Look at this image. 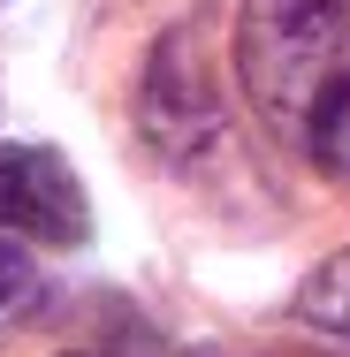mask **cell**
Instances as JSON below:
<instances>
[{
    "instance_id": "obj_5",
    "label": "cell",
    "mask_w": 350,
    "mask_h": 357,
    "mask_svg": "<svg viewBox=\"0 0 350 357\" xmlns=\"http://www.w3.org/2000/svg\"><path fill=\"white\" fill-rule=\"evenodd\" d=\"M38 296H46V282H38L31 251H23V243H0V335L23 327V319L38 312Z\"/></svg>"
},
{
    "instance_id": "obj_4",
    "label": "cell",
    "mask_w": 350,
    "mask_h": 357,
    "mask_svg": "<svg viewBox=\"0 0 350 357\" xmlns=\"http://www.w3.org/2000/svg\"><path fill=\"white\" fill-rule=\"evenodd\" d=\"M297 319L320 327V335H343V342H350V251L305 274V289H297Z\"/></svg>"
},
{
    "instance_id": "obj_6",
    "label": "cell",
    "mask_w": 350,
    "mask_h": 357,
    "mask_svg": "<svg viewBox=\"0 0 350 357\" xmlns=\"http://www.w3.org/2000/svg\"><path fill=\"white\" fill-rule=\"evenodd\" d=\"M335 8H343V31H350V0H335Z\"/></svg>"
},
{
    "instance_id": "obj_2",
    "label": "cell",
    "mask_w": 350,
    "mask_h": 357,
    "mask_svg": "<svg viewBox=\"0 0 350 357\" xmlns=\"http://www.w3.org/2000/svg\"><path fill=\"white\" fill-rule=\"evenodd\" d=\"M0 228L46 251H76L92 236V206L54 144H0Z\"/></svg>"
},
{
    "instance_id": "obj_3",
    "label": "cell",
    "mask_w": 350,
    "mask_h": 357,
    "mask_svg": "<svg viewBox=\"0 0 350 357\" xmlns=\"http://www.w3.org/2000/svg\"><path fill=\"white\" fill-rule=\"evenodd\" d=\"M145 137H160L175 160L221 137V114H213V99L198 91V69L183 61V38H168L160 61H152V76H145Z\"/></svg>"
},
{
    "instance_id": "obj_1",
    "label": "cell",
    "mask_w": 350,
    "mask_h": 357,
    "mask_svg": "<svg viewBox=\"0 0 350 357\" xmlns=\"http://www.w3.org/2000/svg\"><path fill=\"white\" fill-rule=\"evenodd\" d=\"M335 23H343L335 0H244L236 76L275 130H305L320 91L335 84Z\"/></svg>"
}]
</instances>
